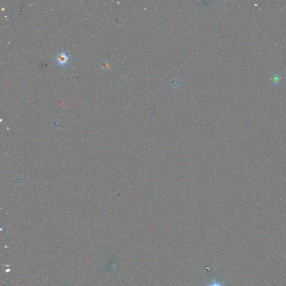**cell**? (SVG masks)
<instances>
[{
    "mask_svg": "<svg viewBox=\"0 0 286 286\" xmlns=\"http://www.w3.org/2000/svg\"><path fill=\"white\" fill-rule=\"evenodd\" d=\"M282 78V77L280 73H274L273 76L270 78V82L273 85H278L281 82Z\"/></svg>",
    "mask_w": 286,
    "mask_h": 286,
    "instance_id": "obj_2",
    "label": "cell"
},
{
    "mask_svg": "<svg viewBox=\"0 0 286 286\" xmlns=\"http://www.w3.org/2000/svg\"><path fill=\"white\" fill-rule=\"evenodd\" d=\"M207 286H223V285L221 283H219L215 280L212 283H210Z\"/></svg>",
    "mask_w": 286,
    "mask_h": 286,
    "instance_id": "obj_3",
    "label": "cell"
},
{
    "mask_svg": "<svg viewBox=\"0 0 286 286\" xmlns=\"http://www.w3.org/2000/svg\"><path fill=\"white\" fill-rule=\"evenodd\" d=\"M69 57L68 55L64 51H62L61 53L58 54L57 58H55V61L59 66H64L67 64L68 62L69 61Z\"/></svg>",
    "mask_w": 286,
    "mask_h": 286,
    "instance_id": "obj_1",
    "label": "cell"
},
{
    "mask_svg": "<svg viewBox=\"0 0 286 286\" xmlns=\"http://www.w3.org/2000/svg\"><path fill=\"white\" fill-rule=\"evenodd\" d=\"M103 68H106V69H107L108 68V64L105 63V64L103 66Z\"/></svg>",
    "mask_w": 286,
    "mask_h": 286,
    "instance_id": "obj_4",
    "label": "cell"
}]
</instances>
